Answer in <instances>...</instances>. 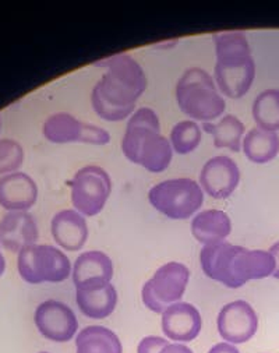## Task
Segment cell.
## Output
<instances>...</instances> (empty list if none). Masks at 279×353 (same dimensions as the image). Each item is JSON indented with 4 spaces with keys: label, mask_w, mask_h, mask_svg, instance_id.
<instances>
[{
    "label": "cell",
    "mask_w": 279,
    "mask_h": 353,
    "mask_svg": "<svg viewBox=\"0 0 279 353\" xmlns=\"http://www.w3.org/2000/svg\"><path fill=\"white\" fill-rule=\"evenodd\" d=\"M5 271H6V260L2 250H0V276L5 274Z\"/></svg>",
    "instance_id": "4dcf8cb0"
},
{
    "label": "cell",
    "mask_w": 279,
    "mask_h": 353,
    "mask_svg": "<svg viewBox=\"0 0 279 353\" xmlns=\"http://www.w3.org/2000/svg\"><path fill=\"white\" fill-rule=\"evenodd\" d=\"M201 134V128L194 121H182L174 126L169 141L175 152L186 155L198 147Z\"/></svg>",
    "instance_id": "d4e9b609"
},
{
    "label": "cell",
    "mask_w": 279,
    "mask_h": 353,
    "mask_svg": "<svg viewBox=\"0 0 279 353\" xmlns=\"http://www.w3.org/2000/svg\"><path fill=\"white\" fill-rule=\"evenodd\" d=\"M162 332L171 341L178 343L192 342L200 335L203 320L196 306L178 302L171 305L162 313Z\"/></svg>",
    "instance_id": "9a60e30c"
},
{
    "label": "cell",
    "mask_w": 279,
    "mask_h": 353,
    "mask_svg": "<svg viewBox=\"0 0 279 353\" xmlns=\"http://www.w3.org/2000/svg\"><path fill=\"white\" fill-rule=\"evenodd\" d=\"M37 330L42 336L53 342H69L79 330V321L74 312L63 302L45 301L34 314Z\"/></svg>",
    "instance_id": "8fae6325"
},
{
    "label": "cell",
    "mask_w": 279,
    "mask_h": 353,
    "mask_svg": "<svg viewBox=\"0 0 279 353\" xmlns=\"http://www.w3.org/2000/svg\"><path fill=\"white\" fill-rule=\"evenodd\" d=\"M106 72L95 84L91 103L99 117L107 122H122L129 117L136 102L147 88V77L140 63L127 53H118L95 62Z\"/></svg>",
    "instance_id": "6da1fadb"
},
{
    "label": "cell",
    "mask_w": 279,
    "mask_h": 353,
    "mask_svg": "<svg viewBox=\"0 0 279 353\" xmlns=\"http://www.w3.org/2000/svg\"><path fill=\"white\" fill-rule=\"evenodd\" d=\"M190 271L178 261L166 263L159 267L141 290L143 303L154 313H163L174 303H178L189 285Z\"/></svg>",
    "instance_id": "ba28073f"
},
{
    "label": "cell",
    "mask_w": 279,
    "mask_h": 353,
    "mask_svg": "<svg viewBox=\"0 0 279 353\" xmlns=\"http://www.w3.org/2000/svg\"><path fill=\"white\" fill-rule=\"evenodd\" d=\"M38 200V186L30 174L14 172L0 178V207L9 212L28 211Z\"/></svg>",
    "instance_id": "e0dca14e"
},
{
    "label": "cell",
    "mask_w": 279,
    "mask_h": 353,
    "mask_svg": "<svg viewBox=\"0 0 279 353\" xmlns=\"http://www.w3.org/2000/svg\"><path fill=\"white\" fill-rule=\"evenodd\" d=\"M76 302L85 317L102 320L115 312L118 305V292L112 283L96 290H77Z\"/></svg>",
    "instance_id": "ffe728a7"
},
{
    "label": "cell",
    "mask_w": 279,
    "mask_h": 353,
    "mask_svg": "<svg viewBox=\"0 0 279 353\" xmlns=\"http://www.w3.org/2000/svg\"><path fill=\"white\" fill-rule=\"evenodd\" d=\"M245 155L254 163H267L279 152V136L260 128L251 129L243 139Z\"/></svg>",
    "instance_id": "603a6c76"
},
{
    "label": "cell",
    "mask_w": 279,
    "mask_h": 353,
    "mask_svg": "<svg viewBox=\"0 0 279 353\" xmlns=\"http://www.w3.org/2000/svg\"><path fill=\"white\" fill-rule=\"evenodd\" d=\"M268 252L272 254V257H273V260H275V271H273L272 276L276 278V279H279V242L273 243V245L269 248Z\"/></svg>",
    "instance_id": "f546056e"
},
{
    "label": "cell",
    "mask_w": 279,
    "mask_h": 353,
    "mask_svg": "<svg viewBox=\"0 0 279 353\" xmlns=\"http://www.w3.org/2000/svg\"><path fill=\"white\" fill-rule=\"evenodd\" d=\"M148 200L167 218L187 219L201 208L204 193L196 181L178 178L155 185L148 193Z\"/></svg>",
    "instance_id": "52a82bcc"
},
{
    "label": "cell",
    "mask_w": 279,
    "mask_h": 353,
    "mask_svg": "<svg viewBox=\"0 0 279 353\" xmlns=\"http://www.w3.org/2000/svg\"><path fill=\"white\" fill-rule=\"evenodd\" d=\"M212 38L216 54L215 83L223 95L239 99L249 92L256 77V63L246 34L227 31Z\"/></svg>",
    "instance_id": "3957f363"
},
{
    "label": "cell",
    "mask_w": 279,
    "mask_h": 353,
    "mask_svg": "<svg viewBox=\"0 0 279 353\" xmlns=\"http://www.w3.org/2000/svg\"><path fill=\"white\" fill-rule=\"evenodd\" d=\"M203 272L227 288L238 289L253 279L273 274L275 260L269 252L249 250L227 242L204 246L200 253Z\"/></svg>",
    "instance_id": "7a4b0ae2"
},
{
    "label": "cell",
    "mask_w": 279,
    "mask_h": 353,
    "mask_svg": "<svg viewBox=\"0 0 279 353\" xmlns=\"http://www.w3.org/2000/svg\"><path fill=\"white\" fill-rule=\"evenodd\" d=\"M122 151L129 161L152 173L163 172L171 165L174 148L171 141L161 134L159 117L151 108H140L130 116Z\"/></svg>",
    "instance_id": "277c9868"
},
{
    "label": "cell",
    "mask_w": 279,
    "mask_h": 353,
    "mask_svg": "<svg viewBox=\"0 0 279 353\" xmlns=\"http://www.w3.org/2000/svg\"><path fill=\"white\" fill-rule=\"evenodd\" d=\"M39 353H49V352H39Z\"/></svg>",
    "instance_id": "d6a6232c"
},
{
    "label": "cell",
    "mask_w": 279,
    "mask_h": 353,
    "mask_svg": "<svg viewBox=\"0 0 279 353\" xmlns=\"http://www.w3.org/2000/svg\"><path fill=\"white\" fill-rule=\"evenodd\" d=\"M239 182V166L227 155H218L208 159L200 173V186L215 200L228 199L236 190Z\"/></svg>",
    "instance_id": "4fadbf2b"
},
{
    "label": "cell",
    "mask_w": 279,
    "mask_h": 353,
    "mask_svg": "<svg viewBox=\"0 0 279 353\" xmlns=\"http://www.w3.org/2000/svg\"><path fill=\"white\" fill-rule=\"evenodd\" d=\"M39 230L35 218L28 211L8 212L0 219V246L12 253L37 243Z\"/></svg>",
    "instance_id": "2e32d148"
},
{
    "label": "cell",
    "mask_w": 279,
    "mask_h": 353,
    "mask_svg": "<svg viewBox=\"0 0 279 353\" xmlns=\"http://www.w3.org/2000/svg\"><path fill=\"white\" fill-rule=\"evenodd\" d=\"M159 353H194V352L189 346L175 342V343L166 345Z\"/></svg>",
    "instance_id": "f1b7e54d"
},
{
    "label": "cell",
    "mask_w": 279,
    "mask_h": 353,
    "mask_svg": "<svg viewBox=\"0 0 279 353\" xmlns=\"http://www.w3.org/2000/svg\"><path fill=\"white\" fill-rule=\"evenodd\" d=\"M176 99L185 114L204 123L222 116L227 106L214 79L200 68L187 69L179 79Z\"/></svg>",
    "instance_id": "5b68a950"
},
{
    "label": "cell",
    "mask_w": 279,
    "mask_h": 353,
    "mask_svg": "<svg viewBox=\"0 0 279 353\" xmlns=\"http://www.w3.org/2000/svg\"><path fill=\"white\" fill-rule=\"evenodd\" d=\"M0 129H2V119H0Z\"/></svg>",
    "instance_id": "1f68e13d"
},
{
    "label": "cell",
    "mask_w": 279,
    "mask_h": 353,
    "mask_svg": "<svg viewBox=\"0 0 279 353\" xmlns=\"http://www.w3.org/2000/svg\"><path fill=\"white\" fill-rule=\"evenodd\" d=\"M20 276L31 283H58L66 281L73 268L69 257L50 245H32L23 249L17 257Z\"/></svg>",
    "instance_id": "8992f818"
},
{
    "label": "cell",
    "mask_w": 279,
    "mask_h": 353,
    "mask_svg": "<svg viewBox=\"0 0 279 353\" xmlns=\"http://www.w3.org/2000/svg\"><path fill=\"white\" fill-rule=\"evenodd\" d=\"M70 189L76 211L84 216H95L103 210L112 193V179L103 168L88 165L76 172Z\"/></svg>",
    "instance_id": "9c48e42d"
},
{
    "label": "cell",
    "mask_w": 279,
    "mask_h": 353,
    "mask_svg": "<svg viewBox=\"0 0 279 353\" xmlns=\"http://www.w3.org/2000/svg\"><path fill=\"white\" fill-rule=\"evenodd\" d=\"M208 353H240V350L228 342H219L216 345H214Z\"/></svg>",
    "instance_id": "83f0119b"
},
{
    "label": "cell",
    "mask_w": 279,
    "mask_h": 353,
    "mask_svg": "<svg viewBox=\"0 0 279 353\" xmlns=\"http://www.w3.org/2000/svg\"><path fill=\"white\" fill-rule=\"evenodd\" d=\"M54 242L68 252H79L88 239V225L76 210H62L54 214L50 223Z\"/></svg>",
    "instance_id": "ac0fdd59"
},
{
    "label": "cell",
    "mask_w": 279,
    "mask_h": 353,
    "mask_svg": "<svg viewBox=\"0 0 279 353\" xmlns=\"http://www.w3.org/2000/svg\"><path fill=\"white\" fill-rule=\"evenodd\" d=\"M77 353H123L119 336L106 327L88 325L76 338Z\"/></svg>",
    "instance_id": "44dd1931"
},
{
    "label": "cell",
    "mask_w": 279,
    "mask_h": 353,
    "mask_svg": "<svg viewBox=\"0 0 279 353\" xmlns=\"http://www.w3.org/2000/svg\"><path fill=\"white\" fill-rule=\"evenodd\" d=\"M43 137L53 144L85 143L105 145L110 141V134L95 125L79 121L70 113L61 112L49 116L42 128Z\"/></svg>",
    "instance_id": "30bf717a"
},
{
    "label": "cell",
    "mask_w": 279,
    "mask_h": 353,
    "mask_svg": "<svg viewBox=\"0 0 279 353\" xmlns=\"http://www.w3.org/2000/svg\"><path fill=\"white\" fill-rule=\"evenodd\" d=\"M216 327L223 341L239 345L250 341L256 335L258 317L250 303L246 301H235L220 309Z\"/></svg>",
    "instance_id": "7c38bea8"
},
{
    "label": "cell",
    "mask_w": 279,
    "mask_h": 353,
    "mask_svg": "<svg viewBox=\"0 0 279 353\" xmlns=\"http://www.w3.org/2000/svg\"><path fill=\"white\" fill-rule=\"evenodd\" d=\"M190 226L193 236L203 246L222 243L232 232L229 215L220 210H204L198 212Z\"/></svg>",
    "instance_id": "d6986e66"
},
{
    "label": "cell",
    "mask_w": 279,
    "mask_h": 353,
    "mask_svg": "<svg viewBox=\"0 0 279 353\" xmlns=\"http://www.w3.org/2000/svg\"><path fill=\"white\" fill-rule=\"evenodd\" d=\"M72 276L76 290H96L110 283L114 263L103 252H85L76 259Z\"/></svg>",
    "instance_id": "5bb4252c"
},
{
    "label": "cell",
    "mask_w": 279,
    "mask_h": 353,
    "mask_svg": "<svg viewBox=\"0 0 279 353\" xmlns=\"http://www.w3.org/2000/svg\"><path fill=\"white\" fill-rule=\"evenodd\" d=\"M171 342L166 338L162 336H145L140 341L137 346V353H159L166 345H169Z\"/></svg>",
    "instance_id": "4316f807"
},
{
    "label": "cell",
    "mask_w": 279,
    "mask_h": 353,
    "mask_svg": "<svg viewBox=\"0 0 279 353\" xmlns=\"http://www.w3.org/2000/svg\"><path fill=\"white\" fill-rule=\"evenodd\" d=\"M253 117L257 128L267 132L279 130V90L262 91L253 102Z\"/></svg>",
    "instance_id": "cb8c5ba5"
},
{
    "label": "cell",
    "mask_w": 279,
    "mask_h": 353,
    "mask_svg": "<svg viewBox=\"0 0 279 353\" xmlns=\"http://www.w3.org/2000/svg\"><path fill=\"white\" fill-rule=\"evenodd\" d=\"M24 162V150L21 144L12 139L0 140V174L19 172Z\"/></svg>",
    "instance_id": "484cf974"
},
{
    "label": "cell",
    "mask_w": 279,
    "mask_h": 353,
    "mask_svg": "<svg viewBox=\"0 0 279 353\" xmlns=\"http://www.w3.org/2000/svg\"><path fill=\"white\" fill-rule=\"evenodd\" d=\"M203 129L212 136L216 148H228L234 152L240 151L245 125L235 114H225L216 125L204 123Z\"/></svg>",
    "instance_id": "7402d4cb"
}]
</instances>
